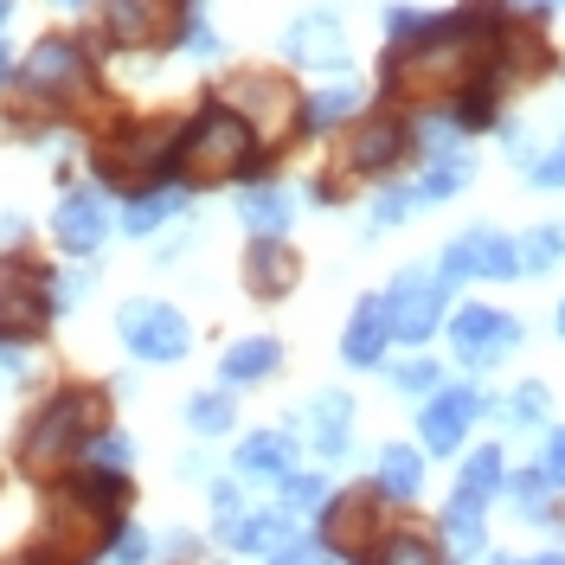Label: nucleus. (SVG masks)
<instances>
[{"instance_id":"f257e3e1","label":"nucleus","mask_w":565,"mask_h":565,"mask_svg":"<svg viewBox=\"0 0 565 565\" xmlns=\"http://www.w3.org/2000/svg\"><path fill=\"white\" fill-rule=\"evenodd\" d=\"M508 0H457L450 13H430V26L405 45H386L380 58V97L386 109H444L476 71L489 65L494 33L508 26Z\"/></svg>"},{"instance_id":"f03ea898","label":"nucleus","mask_w":565,"mask_h":565,"mask_svg":"<svg viewBox=\"0 0 565 565\" xmlns=\"http://www.w3.org/2000/svg\"><path fill=\"white\" fill-rule=\"evenodd\" d=\"M257 174H277V154L257 141V129L218 90H206L193 109H180L174 180H186L193 193H206V186H245Z\"/></svg>"},{"instance_id":"7ed1b4c3","label":"nucleus","mask_w":565,"mask_h":565,"mask_svg":"<svg viewBox=\"0 0 565 565\" xmlns=\"http://www.w3.org/2000/svg\"><path fill=\"white\" fill-rule=\"evenodd\" d=\"M109 424V386L97 380H58L52 392H39L33 412L13 430V469L26 482H52L71 462L84 457V444Z\"/></svg>"},{"instance_id":"20e7f679","label":"nucleus","mask_w":565,"mask_h":565,"mask_svg":"<svg viewBox=\"0 0 565 565\" xmlns=\"http://www.w3.org/2000/svg\"><path fill=\"white\" fill-rule=\"evenodd\" d=\"M174 129L180 109H104L90 122V141H84L90 180L109 200L129 186H148V180H174Z\"/></svg>"},{"instance_id":"39448f33","label":"nucleus","mask_w":565,"mask_h":565,"mask_svg":"<svg viewBox=\"0 0 565 565\" xmlns=\"http://www.w3.org/2000/svg\"><path fill=\"white\" fill-rule=\"evenodd\" d=\"M212 90H218V97H225V104L257 129V141H264L270 154L296 148V116H302L296 71H282V65H238V71H225Z\"/></svg>"},{"instance_id":"423d86ee","label":"nucleus","mask_w":565,"mask_h":565,"mask_svg":"<svg viewBox=\"0 0 565 565\" xmlns=\"http://www.w3.org/2000/svg\"><path fill=\"white\" fill-rule=\"evenodd\" d=\"M58 321V296H52V264L26 250H0V341H26L39 348Z\"/></svg>"},{"instance_id":"0eeeda50","label":"nucleus","mask_w":565,"mask_h":565,"mask_svg":"<svg viewBox=\"0 0 565 565\" xmlns=\"http://www.w3.org/2000/svg\"><path fill=\"white\" fill-rule=\"evenodd\" d=\"M334 174L348 180H392L398 168H412V116L405 109H366L360 122H348L334 136Z\"/></svg>"},{"instance_id":"6e6552de","label":"nucleus","mask_w":565,"mask_h":565,"mask_svg":"<svg viewBox=\"0 0 565 565\" xmlns=\"http://www.w3.org/2000/svg\"><path fill=\"white\" fill-rule=\"evenodd\" d=\"M174 13L180 0H97L90 7V39L109 58H168Z\"/></svg>"},{"instance_id":"1a4fd4ad","label":"nucleus","mask_w":565,"mask_h":565,"mask_svg":"<svg viewBox=\"0 0 565 565\" xmlns=\"http://www.w3.org/2000/svg\"><path fill=\"white\" fill-rule=\"evenodd\" d=\"M450 289H457V282L444 277L437 264H405V270H392V282L380 289V309H386V321H392V341L424 348V341L450 321Z\"/></svg>"},{"instance_id":"9d476101","label":"nucleus","mask_w":565,"mask_h":565,"mask_svg":"<svg viewBox=\"0 0 565 565\" xmlns=\"http://www.w3.org/2000/svg\"><path fill=\"white\" fill-rule=\"evenodd\" d=\"M282 71H309V77H353V33L341 7H302L277 33Z\"/></svg>"},{"instance_id":"9b49d317","label":"nucleus","mask_w":565,"mask_h":565,"mask_svg":"<svg viewBox=\"0 0 565 565\" xmlns=\"http://www.w3.org/2000/svg\"><path fill=\"white\" fill-rule=\"evenodd\" d=\"M116 341L141 366H180L193 353V321H186V309L161 302V296H129L116 309Z\"/></svg>"},{"instance_id":"f8f14e48","label":"nucleus","mask_w":565,"mask_h":565,"mask_svg":"<svg viewBox=\"0 0 565 565\" xmlns=\"http://www.w3.org/2000/svg\"><path fill=\"white\" fill-rule=\"evenodd\" d=\"M45 232H52L58 257H104V245L116 238V200L97 180H65Z\"/></svg>"},{"instance_id":"ddd939ff","label":"nucleus","mask_w":565,"mask_h":565,"mask_svg":"<svg viewBox=\"0 0 565 565\" xmlns=\"http://www.w3.org/2000/svg\"><path fill=\"white\" fill-rule=\"evenodd\" d=\"M489 412H501V398H489L482 386H450L444 380L430 398H418V450L424 457H462L469 430Z\"/></svg>"},{"instance_id":"4468645a","label":"nucleus","mask_w":565,"mask_h":565,"mask_svg":"<svg viewBox=\"0 0 565 565\" xmlns=\"http://www.w3.org/2000/svg\"><path fill=\"white\" fill-rule=\"evenodd\" d=\"M521 341H527V328H521L514 309H494V302H462V309H450V348H457L462 373H494Z\"/></svg>"},{"instance_id":"2eb2a0df","label":"nucleus","mask_w":565,"mask_h":565,"mask_svg":"<svg viewBox=\"0 0 565 565\" xmlns=\"http://www.w3.org/2000/svg\"><path fill=\"white\" fill-rule=\"evenodd\" d=\"M386 527H392V508L380 501L373 482H348L341 494H328L321 514H316V540L321 546H334V553H348V559H360Z\"/></svg>"},{"instance_id":"dca6fc26","label":"nucleus","mask_w":565,"mask_h":565,"mask_svg":"<svg viewBox=\"0 0 565 565\" xmlns=\"http://www.w3.org/2000/svg\"><path fill=\"white\" fill-rule=\"evenodd\" d=\"M437 270L450 282H514L521 277V250L494 225H469V232H457L450 245L437 250Z\"/></svg>"},{"instance_id":"f3484780","label":"nucleus","mask_w":565,"mask_h":565,"mask_svg":"<svg viewBox=\"0 0 565 565\" xmlns=\"http://www.w3.org/2000/svg\"><path fill=\"white\" fill-rule=\"evenodd\" d=\"M193 186L186 180H148V186H129V193H116V232L122 238H136V245H148V238H161L168 225H180L186 212H193Z\"/></svg>"},{"instance_id":"a211bd4d","label":"nucleus","mask_w":565,"mask_h":565,"mask_svg":"<svg viewBox=\"0 0 565 565\" xmlns=\"http://www.w3.org/2000/svg\"><path fill=\"white\" fill-rule=\"evenodd\" d=\"M353 418H360L353 392L328 386V392H316V398L302 405V418L289 424V430L316 450V462H348L353 457Z\"/></svg>"},{"instance_id":"6ab92c4d","label":"nucleus","mask_w":565,"mask_h":565,"mask_svg":"<svg viewBox=\"0 0 565 565\" xmlns=\"http://www.w3.org/2000/svg\"><path fill=\"white\" fill-rule=\"evenodd\" d=\"M366 116V90L353 77H321L316 90H302V116H296V141H334L348 122Z\"/></svg>"},{"instance_id":"aec40b11","label":"nucleus","mask_w":565,"mask_h":565,"mask_svg":"<svg viewBox=\"0 0 565 565\" xmlns=\"http://www.w3.org/2000/svg\"><path fill=\"white\" fill-rule=\"evenodd\" d=\"M238 282H245L250 302H282L302 282V257L289 238H250L245 257H238Z\"/></svg>"},{"instance_id":"412c9836","label":"nucleus","mask_w":565,"mask_h":565,"mask_svg":"<svg viewBox=\"0 0 565 565\" xmlns=\"http://www.w3.org/2000/svg\"><path fill=\"white\" fill-rule=\"evenodd\" d=\"M289 469H302V437H296V430H245L238 450H232V476H238V482L277 489Z\"/></svg>"},{"instance_id":"4be33fe9","label":"nucleus","mask_w":565,"mask_h":565,"mask_svg":"<svg viewBox=\"0 0 565 565\" xmlns=\"http://www.w3.org/2000/svg\"><path fill=\"white\" fill-rule=\"evenodd\" d=\"M238 225L250 238H289L296 232V186L282 174H257L238 186Z\"/></svg>"},{"instance_id":"5701e85b","label":"nucleus","mask_w":565,"mask_h":565,"mask_svg":"<svg viewBox=\"0 0 565 565\" xmlns=\"http://www.w3.org/2000/svg\"><path fill=\"white\" fill-rule=\"evenodd\" d=\"M282 366V341L277 334H238V341H225L218 353V386L225 392H257L270 386Z\"/></svg>"},{"instance_id":"b1692460","label":"nucleus","mask_w":565,"mask_h":565,"mask_svg":"<svg viewBox=\"0 0 565 565\" xmlns=\"http://www.w3.org/2000/svg\"><path fill=\"white\" fill-rule=\"evenodd\" d=\"M289 533H296V514H282L277 501H270V508H245L238 521H218L212 540L225 553H238V559H264V553H277Z\"/></svg>"},{"instance_id":"393cba45","label":"nucleus","mask_w":565,"mask_h":565,"mask_svg":"<svg viewBox=\"0 0 565 565\" xmlns=\"http://www.w3.org/2000/svg\"><path fill=\"white\" fill-rule=\"evenodd\" d=\"M386 353H392L386 309H380V296H360L353 316L341 321V360H348L353 373H373V366H386Z\"/></svg>"},{"instance_id":"a878e982","label":"nucleus","mask_w":565,"mask_h":565,"mask_svg":"<svg viewBox=\"0 0 565 565\" xmlns=\"http://www.w3.org/2000/svg\"><path fill=\"white\" fill-rule=\"evenodd\" d=\"M482 514H489V508H476V501H462V494L444 501V514H437V546H444L450 565H476L489 553V521H482Z\"/></svg>"},{"instance_id":"bb28decb","label":"nucleus","mask_w":565,"mask_h":565,"mask_svg":"<svg viewBox=\"0 0 565 565\" xmlns=\"http://www.w3.org/2000/svg\"><path fill=\"white\" fill-rule=\"evenodd\" d=\"M444 116L457 122L462 136H494V129H501V116H508V90L494 84L489 71H476V77L462 84L457 97L444 104Z\"/></svg>"},{"instance_id":"cd10ccee","label":"nucleus","mask_w":565,"mask_h":565,"mask_svg":"<svg viewBox=\"0 0 565 565\" xmlns=\"http://www.w3.org/2000/svg\"><path fill=\"white\" fill-rule=\"evenodd\" d=\"M168 58H186V65H218V58H225V33H218V20H212V0H180Z\"/></svg>"},{"instance_id":"c85d7f7f","label":"nucleus","mask_w":565,"mask_h":565,"mask_svg":"<svg viewBox=\"0 0 565 565\" xmlns=\"http://www.w3.org/2000/svg\"><path fill=\"white\" fill-rule=\"evenodd\" d=\"M386 508H412L424 494V450L418 444H386L380 457H373V476H366Z\"/></svg>"},{"instance_id":"c756f323","label":"nucleus","mask_w":565,"mask_h":565,"mask_svg":"<svg viewBox=\"0 0 565 565\" xmlns=\"http://www.w3.org/2000/svg\"><path fill=\"white\" fill-rule=\"evenodd\" d=\"M469 180H476V154H469V148L430 154V161H418V174H412V200H418V206H444V200L469 193Z\"/></svg>"},{"instance_id":"7c9ffc66","label":"nucleus","mask_w":565,"mask_h":565,"mask_svg":"<svg viewBox=\"0 0 565 565\" xmlns=\"http://www.w3.org/2000/svg\"><path fill=\"white\" fill-rule=\"evenodd\" d=\"M450 494L476 501V508H494V494H508V450H501V444L462 450V469H457V489Z\"/></svg>"},{"instance_id":"2f4dec72","label":"nucleus","mask_w":565,"mask_h":565,"mask_svg":"<svg viewBox=\"0 0 565 565\" xmlns=\"http://www.w3.org/2000/svg\"><path fill=\"white\" fill-rule=\"evenodd\" d=\"M360 565H450L444 559V546H437V533H418V527H386L366 553H360Z\"/></svg>"},{"instance_id":"473e14b6","label":"nucleus","mask_w":565,"mask_h":565,"mask_svg":"<svg viewBox=\"0 0 565 565\" xmlns=\"http://www.w3.org/2000/svg\"><path fill=\"white\" fill-rule=\"evenodd\" d=\"M180 424H186L200 444H212V437H232V430H238V392H225V386L193 392V398L180 405Z\"/></svg>"},{"instance_id":"72a5a7b5","label":"nucleus","mask_w":565,"mask_h":565,"mask_svg":"<svg viewBox=\"0 0 565 565\" xmlns=\"http://www.w3.org/2000/svg\"><path fill=\"white\" fill-rule=\"evenodd\" d=\"M514 250H521V277H553V270H565V218L527 225L514 238Z\"/></svg>"},{"instance_id":"f704fd0d","label":"nucleus","mask_w":565,"mask_h":565,"mask_svg":"<svg viewBox=\"0 0 565 565\" xmlns=\"http://www.w3.org/2000/svg\"><path fill=\"white\" fill-rule=\"evenodd\" d=\"M494 418L508 424V430H521V437H540L546 418H553V386H546V380H521V386L501 398V412H494Z\"/></svg>"},{"instance_id":"c9c22d12","label":"nucleus","mask_w":565,"mask_h":565,"mask_svg":"<svg viewBox=\"0 0 565 565\" xmlns=\"http://www.w3.org/2000/svg\"><path fill=\"white\" fill-rule=\"evenodd\" d=\"M104 565H154L161 553H154V533L141 527L136 514H122L116 527L104 533V553H97Z\"/></svg>"},{"instance_id":"e433bc0d","label":"nucleus","mask_w":565,"mask_h":565,"mask_svg":"<svg viewBox=\"0 0 565 565\" xmlns=\"http://www.w3.org/2000/svg\"><path fill=\"white\" fill-rule=\"evenodd\" d=\"M328 494H334V489H328V476H321V469H289V476L277 482V508H282V514H296V521H316Z\"/></svg>"},{"instance_id":"4c0bfd02","label":"nucleus","mask_w":565,"mask_h":565,"mask_svg":"<svg viewBox=\"0 0 565 565\" xmlns=\"http://www.w3.org/2000/svg\"><path fill=\"white\" fill-rule=\"evenodd\" d=\"M104 282L97 257H71V264H52V296H58V321L77 316V302H90V289Z\"/></svg>"},{"instance_id":"58836bf2","label":"nucleus","mask_w":565,"mask_h":565,"mask_svg":"<svg viewBox=\"0 0 565 565\" xmlns=\"http://www.w3.org/2000/svg\"><path fill=\"white\" fill-rule=\"evenodd\" d=\"M136 457H141V444L116 418H109L104 430L84 444V457H77V462H97V469H122V476H136Z\"/></svg>"},{"instance_id":"ea45409f","label":"nucleus","mask_w":565,"mask_h":565,"mask_svg":"<svg viewBox=\"0 0 565 565\" xmlns=\"http://www.w3.org/2000/svg\"><path fill=\"white\" fill-rule=\"evenodd\" d=\"M418 212V200H412V180H380L373 186V212H366V232H392V225H405Z\"/></svg>"},{"instance_id":"a19ab883","label":"nucleus","mask_w":565,"mask_h":565,"mask_svg":"<svg viewBox=\"0 0 565 565\" xmlns=\"http://www.w3.org/2000/svg\"><path fill=\"white\" fill-rule=\"evenodd\" d=\"M392 392H405V398H430V392L444 386V360H430V353H405V360H392L386 366Z\"/></svg>"},{"instance_id":"79ce46f5","label":"nucleus","mask_w":565,"mask_h":565,"mask_svg":"<svg viewBox=\"0 0 565 565\" xmlns=\"http://www.w3.org/2000/svg\"><path fill=\"white\" fill-rule=\"evenodd\" d=\"M264 565H360V559L334 553V546H321L316 533H289L277 553H264Z\"/></svg>"},{"instance_id":"37998d69","label":"nucleus","mask_w":565,"mask_h":565,"mask_svg":"<svg viewBox=\"0 0 565 565\" xmlns=\"http://www.w3.org/2000/svg\"><path fill=\"white\" fill-rule=\"evenodd\" d=\"M424 26H430V7H418V0H386V7H380V33H386V45L418 39Z\"/></svg>"},{"instance_id":"c03bdc74","label":"nucleus","mask_w":565,"mask_h":565,"mask_svg":"<svg viewBox=\"0 0 565 565\" xmlns=\"http://www.w3.org/2000/svg\"><path fill=\"white\" fill-rule=\"evenodd\" d=\"M521 180L540 186V193H565V136L553 148H540L533 161H521Z\"/></svg>"},{"instance_id":"a18cd8bd","label":"nucleus","mask_w":565,"mask_h":565,"mask_svg":"<svg viewBox=\"0 0 565 565\" xmlns=\"http://www.w3.org/2000/svg\"><path fill=\"white\" fill-rule=\"evenodd\" d=\"M193 245H200V225H193V218L168 225V232H161V245H154V264H148V270H180V264L193 257Z\"/></svg>"},{"instance_id":"49530a36","label":"nucleus","mask_w":565,"mask_h":565,"mask_svg":"<svg viewBox=\"0 0 565 565\" xmlns=\"http://www.w3.org/2000/svg\"><path fill=\"white\" fill-rule=\"evenodd\" d=\"M533 469L546 476L553 494H565V424H546V430H540V457H533Z\"/></svg>"},{"instance_id":"de8ad7c7","label":"nucleus","mask_w":565,"mask_h":565,"mask_svg":"<svg viewBox=\"0 0 565 565\" xmlns=\"http://www.w3.org/2000/svg\"><path fill=\"white\" fill-rule=\"evenodd\" d=\"M154 553L168 565H200V553H206V540L200 533H186V527H168L161 540H154Z\"/></svg>"},{"instance_id":"09e8293b","label":"nucleus","mask_w":565,"mask_h":565,"mask_svg":"<svg viewBox=\"0 0 565 565\" xmlns=\"http://www.w3.org/2000/svg\"><path fill=\"white\" fill-rule=\"evenodd\" d=\"M26 245H33V218L20 206H7L0 212V250H26Z\"/></svg>"},{"instance_id":"8fccbe9b","label":"nucleus","mask_w":565,"mask_h":565,"mask_svg":"<svg viewBox=\"0 0 565 565\" xmlns=\"http://www.w3.org/2000/svg\"><path fill=\"white\" fill-rule=\"evenodd\" d=\"M508 13L527 20V26H546V20H559L565 13V0H508Z\"/></svg>"},{"instance_id":"3c124183","label":"nucleus","mask_w":565,"mask_h":565,"mask_svg":"<svg viewBox=\"0 0 565 565\" xmlns=\"http://www.w3.org/2000/svg\"><path fill=\"white\" fill-rule=\"evenodd\" d=\"M174 476H180V482H193V489H206V482H212V462L193 450V457H180V462H174Z\"/></svg>"},{"instance_id":"603ef678","label":"nucleus","mask_w":565,"mask_h":565,"mask_svg":"<svg viewBox=\"0 0 565 565\" xmlns=\"http://www.w3.org/2000/svg\"><path fill=\"white\" fill-rule=\"evenodd\" d=\"M13 71H20V52H13V39L0 33V97H7V84H13Z\"/></svg>"},{"instance_id":"864d4df0","label":"nucleus","mask_w":565,"mask_h":565,"mask_svg":"<svg viewBox=\"0 0 565 565\" xmlns=\"http://www.w3.org/2000/svg\"><path fill=\"white\" fill-rule=\"evenodd\" d=\"M45 7H52L58 20H90V7H97V0H45Z\"/></svg>"},{"instance_id":"5fc2aeb1","label":"nucleus","mask_w":565,"mask_h":565,"mask_svg":"<svg viewBox=\"0 0 565 565\" xmlns=\"http://www.w3.org/2000/svg\"><path fill=\"white\" fill-rule=\"evenodd\" d=\"M476 565H527V559H514V553H482Z\"/></svg>"},{"instance_id":"6e6d98bb","label":"nucleus","mask_w":565,"mask_h":565,"mask_svg":"<svg viewBox=\"0 0 565 565\" xmlns=\"http://www.w3.org/2000/svg\"><path fill=\"white\" fill-rule=\"evenodd\" d=\"M13 13H20V0H0V33L13 26Z\"/></svg>"},{"instance_id":"4d7b16f0","label":"nucleus","mask_w":565,"mask_h":565,"mask_svg":"<svg viewBox=\"0 0 565 565\" xmlns=\"http://www.w3.org/2000/svg\"><path fill=\"white\" fill-rule=\"evenodd\" d=\"M527 565H565V553H559V546H553V553H533Z\"/></svg>"},{"instance_id":"13d9d810","label":"nucleus","mask_w":565,"mask_h":565,"mask_svg":"<svg viewBox=\"0 0 565 565\" xmlns=\"http://www.w3.org/2000/svg\"><path fill=\"white\" fill-rule=\"evenodd\" d=\"M553 328H559V341H565V296H559V309H553Z\"/></svg>"}]
</instances>
